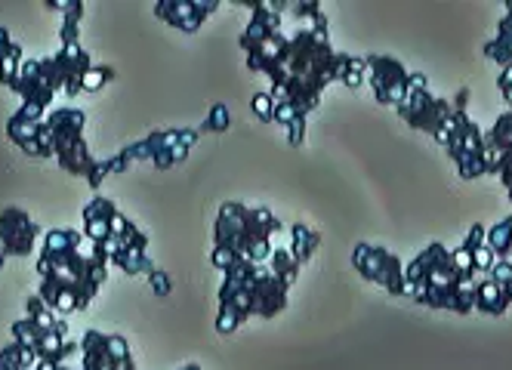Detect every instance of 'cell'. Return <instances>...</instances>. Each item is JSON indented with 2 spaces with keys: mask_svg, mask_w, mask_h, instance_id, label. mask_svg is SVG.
Wrapping results in <instances>:
<instances>
[{
  "mask_svg": "<svg viewBox=\"0 0 512 370\" xmlns=\"http://www.w3.org/2000/svg\"><path fill=\"white\" fill-rule=\"evenodd\" d=\"M84 127H87V115L81 108H53L38 124L31 158L38 161L56 158L68 176H78L90 189H99L102 179L112 176V158L99 161L90 155V148L84 142Z\"/></svg>",
  "mask_w": 512,
  "mask_h": 370,
  "instance_id": "cell-5",
  "label": "cell"
},
{
  "mask_svg": "<svg viewBox=\"0 0 512 370\" xmlns=\"http://www.w3.org/2000/svg\"><path fill=\"white\" fill-rule=\"evenodd\" d=\"M108 266L112 263L102 244L75 229H53L44 235L38 263H34L41 284L38 296L59 318L81 312L108 281Z\"/></svg>",
  "mask_w": 512,
  "mask_h": 370,
  "instance_id": "cell-2",
  "label": "cell"
},
{
  "mask_svg": "<svg viewBox=\"0 0 512 370\" xmlns=\"http://www.w3.org/2000/svg\"><path fill=\"white\" fill-rule=\"evenodd\" d=\"M250 108H253L256 121L269 124V121H272V115H275V99H272V93H256V96H253V102H250Z\"/></svg>",
  "mask_w": 512,
  "mask_h": 370,
  "instance_id": "cell-32",
  "label": "cell"
},
{
  "mask_svg": "<svg viewBox=\"0 0 512 370\" xmlns=\"http://www.w3.org/2000/svg\"><path fill=\"white\" fill-rule=\"evenodd\" d=\"M352 266L358 269L361 278L380 284L386 293L405 296V263H401L395 253H389L386 247L358 244L352 250Z\"/></svg>",
  "mask_w": 512,
  "mask_h": 370,
  "instance_id": "cell-11",
  "label": "cell"
},
{
  "mask_svg": "<svg viewBox=\"0 0 512 370\" xmlns=\"http://www.w3.org/2000/svg\"><path fill=\"white\" fill-rule=\"evenodd\" d=\"M284 284H294L297 281V275H300V266H297V259L290 256V250L287 247H275L272 250V256H269V263H266Z\"/></svg>",
  "mask_w": 512,
  "mask_h": 370,
  "instance_id": "cell-27",
  "label": "cell"
},
{
  "mask_svg": "<svg viewBox=\"0 0 512 370\" xmlns=\"http://www.w3.org/2000/svg\"><path fill=\"white\" fill-rule=\"evenodd\" d=\"M364 68H368V81L374 87L377 102L383 105H401L411 90V71L401 65L392 56H368L364 59Z\"/></svg>",
  "mask_w": 512,
  "mask_h": 370,
  "instance_id": "cell-13",
  "label": "cell"
},
{
  "mask_svg": "<svg viewBox=\"0 0 512 370\" xmlns=\"http://www.w3.org/2000/svg\"><path fill=\"white\" fill-rule=\"evenodd\" d=\"M497 87H500V93H503L506 105L512 108V65H506V68H503V74H500V81H497Z\"/></svg>",
  "mask_w": 512,
  "mask_h": 370,
  "instance_id": "cell-35",
  "label": "cell"
},
{
  "mask_svg": "<svg viewBox=\"0 0 512 370\" xmlns=\"http://www.w3.org/2000/svg\"><path fill=\"white\" fill-rule=\"evenodd\" d=\"M81 358L84 370H136L127 340L115 333L87 330L81 340Z\"/></svg>",
  "mask_w": 512,
  "mask_h": 370,
  "instance_id": "cell-12",
  "label": "cell"
},
{
  "mask_svg": "<svg viewBox=\"0 0 512 370\" xmlns=\"http://www.w3.org/2000/svg\"><path fill=\"white\" fill-rule=\"evenodd\" d=\"M219 7V0H158L155 16L167 25L179 28L182 34H192L204 25V19Z\"/></svg>",
  "mask_w": 512,
  "mask_h": 370,
  "instance_id": "cell-18",
  "label": "cell"
},
{
  "mask_svg": "<svg viewBox=\"0 0 512 370\" xmlns=\"http://www.w3.org/2000/svg\"><path fill=\"white\" fill-rule=\"evenodd\" d=\"M56 59V68L62 74V87H65V96H78L84 90V78L87 71L93 68V59L90 53L81 47V41L75 44H62L59 53L53 56Z\"/></svg>",
  "mask_w": 512,
  "mask_h": 370,
  "instance_id": "cell-19",
  "label": "cell"
},
{
  "mask_svg": "<svg viewBox=\"0 0 512 370\" xmlns=\"http://www.w3.org/2000/svg\"><path fill=\"white\" fill-rule=\"evenodd\" d=\"M38 124H41V121L25 118V115H19V111L7 121V136H10V142H16L28 158H31V148H34V136H38Z\"/></svg>",
  "mask_w": 512,
  "mask_h": 370,
  "instance_id": "cell-25",
  "label": "cell"
},
{
  "mask_svg": "<svg viewBox=\"0 0 512 370\" xmlns=\"http://www.w3.org/2000/svg\"><path fill=\"white\" fill-rule=\"evenodd\" d=\"M226 281L219 287V315L216 330L219 333H235L247 318H275L287 306V290L269 266H241L223 272Z\"/></svg>",
  "mask_w": 512,
  "mask_h": 370,
  "instance_id": "cell-6",
  "label": "cell"
},
{
  "mask_svg": "<svg viewBox=\"0 0 512 370\" xmlns=\"http://www.w3.org/2000/svg\"><path fill=\"white\" fill-rule=\"evenodd\" d=\"M482 272L475 269L472 253L460 244L454 253L445 244H429L405 266V296L429 309H448L457 315L472 312Z\"/></svg>",
  "mask_w": 512,
  "mask_h": 370,
  "instance_id": "cell-3",
  "label": "cell"
},
{
  "mask_svg": "<svg viewBox=\"0 0 512 370\" xmlns=\"http://www.w3.org/2000/svg\"><path fill=\"white\" fill-rule=\"evenodd\" d=\"M149 281H152V290H155L158 296H167V293H170V278H167V272L155 269V272L149 275Z\"/></svg>",
  "mask_w": 512,
  "mask_h": 370,
  "instance_id": "cell-36",
  "label": "cell"
},
{
  "mask_svg": "<svg viewBox=\"0 0 512 370\" xmlns=\"http://www.w3.org/2000/svg\"><path fill=\"white\" fill-rule=\"evenodd\" d=\"M34 370H84V358H81V343L65 340V346L53 355V358H41Z\"/></svg>",
  "mask_w": 512,
  "mask_h": 370,
  "instance_id": "cell-23",
  "label": "cell"
},
{
  "mask_svg": "<svg viewBox=\"0 0 512 370\" xmlns=\"http://www.w3.org/2000/svg\"><path fill=\"white\" fill-rule=\"evenodd\" d=\"M398 115L405 118L414 130L429 133L432 139H438L445 145L451 121H454V105L442 96H435L423 74H411V90H408L405 102L398 105Z\"/></svg>",
  "mask_w": 512,
  "mask_h": 370,
  "instance_id": "cell-9",
  "label": "cell"
},
{
  "mask_svg": "<svg viewBox=\"0 0 512 370\" xmlns=\"http://www.w3.org/2000/svg\"><path fill=\"white\" fill-rule=\"evenodd\" d=\"M10 90L19 96V108H16L19 115L34 118V121L50 115L56 93H65L56 59L53 56L50 59H25Z\"/></svg>",
  "mask_w": 512,
  "mask_h": 370,
  "instance_id": "cell-7",
  "label": "cell"
},
{
  "mask_svg": "<svg viewBox=\"0 0 512 370\" xmlns=\"http://www.w3.org/2000/svg\"><path fill=\"white\" fill-rule=\"evenodd\" d=\"M445 148L451 161L457 164L460 179H482L491 173V161H488V145H485V133L479 130L466 111L454 108V121L445 139Z\"/></svg>",
  "mask_w": 512,
  "mask_h": 370,
  "instance_id": "cell-10",
  "label": "cell"
},
{
  "mask_svg": "<svg viewBox=\"0 0 512 370\" xmlns=\"http://www.w3.org/2000/svg\"><path fill=\"white\" fill-rule=\"evenodd\" d=\"M201 139L198 130H158L145 139L127 145L121 155L112 158V173H124L136 161H152L158 170H167L189 158V148Z\"/></svg>",
  "mask_w": 512,
  "mask_h": 370,
  "instance_id": "cell-8",
  "label": "cell"
},
{
  "mask_svg": "<svg viewBox=\"0 0 512 370\" xmlns=\"http://www.w3.org/2000/svg\"><path fill=\"white\" fill-rule=\"evenodd\" d=\"M22 62H25V59H22V47L16 44L13 53H10L4 62H0V84H7V87H10V84L16 81V74H19Z\"/></svg>",
  "mask_w": 512,
  "mask_h": 370,
  "instance_id": "cell-31",
  "label": "cell"
},
{
  "mask_svg": "<svg viewBox=\"0 0 512 370\" xmlns=\"http://www.w3.org/2000/svg\"><path fill=\"white\" fill-rule=\"evenodd\" d=\"M290 10H294L290 13L294 31H284V4H253V19L241 34L247 68L266 74L272 84V121L281 127L315 111L324 87L340 81L349 62L346 53L331 47L321 4L303 0V4H290Z\"/></svg>",
  "mask_w": 512,
  "mask_h": 370,
  "instance_id": "cell-1",
  "label": "cell"
},
{
  "mask_svg": "<svg viewBox=\"0 0 512 370\" xmlns=\"http://www.w3.org/2000/svg\"><path fill=\"white\" fill-rule=\"evenodd\" d=\"M284 133H287V142H290V145H303V136H306V118H297L294 124H287V127H284Z\"/></svg>",
  "mask_w": 512,
  "mask_h": 370,
  "instance_id": "cell-34",
  "label": "cell"
},
{
  "mask_svg": "<svg viewBox=\"0 0 512 370\" xmlns=\"http://www.w3.org/2000/svg\"><path fill=\"white\" fill-rule=\"evenodd\" d=\"M485 56L491 62H497L500 68L512 65V0L506 4V16L500 19V28H497V37L485 44Z\"/></svg>",
  "mask_w": 512,
  "mask_h": 370,
  "instance_id": "cell-20",
  "label": "cell"
},
{
  "mask_svg": "<svg viewBox=\"0 0 512 370\" xmlns=\"http://www.w3.org/2000/svg\"><path fill=\"white\" fill-rule=\"evenodd\" d=\"M50 10H62V19H59V37L62 44H75L78 41V31H81V16H84V4L81 0H50L47 4Z\"/></svg>",
  "mask_w": 512,
  "mask_h": 370,
  "instance_id": "cell-21",
  "label": "cell"
},
{
  "mask_svg": "<svg viewBox=\"0 0 512 370\" xmlns=\"http://www.w3.org/2000/svg\"><path fill=\"white\" fill-rule=\"evenodd\" d=\"M38 361L41 358L34 355L31 349L19 346L13 340H10L7 349H0V370H34V367H38Z\"/></svg>",
  "mask_w": 512,
  "mask_h": 370,
  "instance_id": "cell-26",
  "label": "cell"
},
{
  "mask_svg": "<svg viewBox=\"0 0 512 370\" xmlns=\"http://www.w3.org/2000/svg\"><path fill=\"white\" fill-rule=\"evenodd\" d=\"M485 145H488V161H491L488 167L503 182V189L512 201V108L497 118L491 133H485Z\"/></svg>",
  "mask_w": 512,
  "mask_h": 370,
  "instance_id": "cell-16",
  "label": "cell"
},
{
  "mask_svg": "<svg viewBox=\"0 0 512 370\" xmlns=\"http://www.w3.org/2000/svg\"><path fill=\"white\" fill-rule=\"evenodd\" d=\"M229 127H232V111L226 105H213L198 133H226Z\"/></svg>",
  "mask_w": 512,
  "mask_h": 370,
  "instance_id": "cell-29",
  "label": "cell"
},
{
  "mask_svg": "<svg viewBox=\"0 0 512 370\" xmlns=\"http://www.w3.org/2000/svg\"><path fill=\"white\" fill-rule=\"evenodd\" d=\"M81 213H84V235L93 238L96 244H105L108 238L124 235L130 226V219L115 207V201H108L102 195H96Z\"/></svg>",
  "mask_w": 512,
  "mask_h": 370,
  "instance_id": "cell-17",
  "label": "cell"
},
{
  "mask_svg": "<svg viewBox=\"0 0 512 370\" xmlns=\"http://www.w3.org/2000/svg\"><path fill=\"white\" fill-rule=\"evenodd\" d=\"M115 78V71L112 68H108V65H96L93 62V68L87 71V78H84V90H99V87H105L108 81H112Z\"/></svg>",
  "mask_w": 512,
  "mask_h": 370,
  "instance_id": "cell-33",
  "label": "cell"
},
{
  "mask_svg": "<svg viewBox=\"0 0 512 370\" xmlns=\"http://www.w3.org/2000/svg\"><path fill=\"white\" fill-rule=\"evenodd\" d=\"M182 370H201V367H195V364H192V367H182Z\"/></svg>",
  "mask_w": 512,
  "mask_h": 370,
  "instance_id": "cell-39",
  "label": "cell"
},
{
  "mask_svg": "<svg viewBox=\"0 0 512 370\" xmlns=\"http://www.w3.org/2000/svg\"><path fill=\"white\" fill-rule=\"evenodd\" d=\"M290 241H294V244H290V256H294V259H297V266L303 269V266L309 263V259H312V253L318 250L321 235L312 232V229H306L303 222H300V226L290 229Z\"/></svg>",
  "mask_w": 512,
  "mask_h": 370,
  "instance_id": "cell-24",
  "label": "cell"
},
{
  "mask_svg": "<svg viewBox=\"0 0 512 370\" xmlns=\"http://www.w3.org/2000/svg\"><path fill=\"white\" fill-rule=\"evenodd\" d=\"M284 235V222L269 207L223 204L213 222L210 263L219 272L241 266H266L275 250V238Z\"/></svg>",
  "mask_w": 512,
  "mask_h": 370,
  "instance_id": "cell-4",
  "label": "cell"
},
{
  "mask_svg": "<svg viewBox=\"0 0 512 370\" xmlns=\"http://www.w3.org/2000/svg\"><path fill=\"white\" fill-rule=\"evenodd\" d=\"M488 247L497 256V263L500 259H509V253H512V216L500 219L497 226L488 232Z\"/></svg>",
  "mask_w": 512,
  "mask_h": 370,
  "instance_id": "cell-28",
  "label": "cell"
},
{
  "mask_svg": "<svg viewBox=\"0 0 512 370\" xmlns=\"http://www.w3.org/2000/svg\"><path fill=\"white\" fill-rule=\"evenodd\" d=\"M38 222H34L25 210L19 207H4L0 210V253L13 256V259H25L34 253V244H38Z\"/></svg>",
  "mask_w": 512,
  "mask_h": 370,
  "instance_id": "cell-15",
  "label": "cell"
},
{
  "mask_svg": "<svg viewBox=\"0 0 512 370\" xmlns=\"http://www.w3.org/2000/svg\"><path fill=\"white\" fill-rule=\"evenodd\" d=\"M4 259H7V256H4V253H0V269H4Z\"/></svg>",
  "mask_w": 512,
  "mask_h": 370,
  "instance_id": "cell-38",
  "label": "cell"
},
{
  "mask_svg": "<svg viewBox=\"0 0 512 370\" xmlns=\"http://www.w3.org/2000/svg\"><path fill=\"white\" fill-rule=\"evenodd\" d=\"M102 250H105V256H108V263L112 266H118L121 272H127V275H152L155 272V263L149 259V238H145L133 222L127 226V232L124 235H118V238H108L105 244H102Z\"/></svg>",
  "mask_w": 512,
  "mask_h": 370,
  "instance_id": "cell-14",
  "label": "cell"
},
{
  "mask_svg": "<svg viewBox=\"0 0 512 370\" xmlns=\"http://www.w3.org/2000/svg\"><path fill=\"white\" fill-rule=\"evenodd\" d=\"M472 309H479L485 315H503L509 309V296L500 290V284L494 278H482L479 290H475V303Z\"/></svg>",
  "mask_w": 512,
  "mask_h": 370,
  "instance_id": "cell-22",
  "label": "cell"
},
{
  "mask_svg": "<svg viewBox=\"0 0 512 370\" xmlns=\"http://www.w3.org/2000/svg\"><path fill=\"white\" fill-rule=\"evenodd\" d=\"M364 78H368V68H364V59H355V56H349V62H346V68H343V84L346 87H352V90H358L361 84H364Z\"/></svg>",
  "mask_w": 512,
  "mask_h": 370,
  "instance_id": "cell-30",
  "label": "cell"
},
{
  "mask_svg": "<svg viewBox=\"0 0 512 370\" xmlns=\"http://www.w3.org/2000/svg\"><path fill=\"white\" fill-rule=\"evenodd\" d=\"M13 47H16V41L10 37V31H7V28H0V62H4V59L13 53Z\"/></svg>",
  "mask_w": 512,
  "mask_h": 370,
  "instance_id": "cell-37",
  "label": "cell"
}]
</instances>
